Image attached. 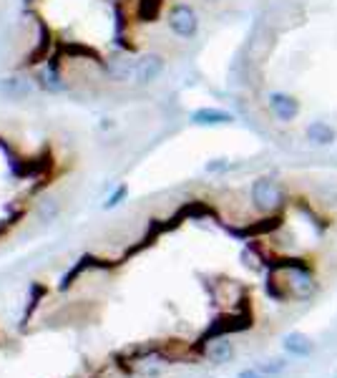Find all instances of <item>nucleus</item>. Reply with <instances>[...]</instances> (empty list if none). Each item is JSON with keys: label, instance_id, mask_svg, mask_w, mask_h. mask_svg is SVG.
Wrapping results in <instances>:
<instances>
[{"label": "nucleus", "instance_id": "obj_1", "mask_svg": "<svg viewBox=\"0 0 337 378\" xmlns=\"http://www.w3.org/2000/svg\"><path fill=\"white\" fill-rule=\"evenodd\" d=\"M252 202H254L259 212H274L284 202L282 187L274 180H270V177H259L252 184Z\"/></svg>", "mask_w": 337, "mask_h": 378}, {"label": "nucleus", "instance_id": "obj_2", "mask_svg": "<svg viewBox=\"0 0 337 378\" xmlns=\"http://www.w3.org/2000/svg\"><path fill=\"white\" fill-rule=\"evenodd\" d=\"M169 28H172L179 38H194L199 31L197 10H194L192 6H186V3L174 6L172 10H169Z\"/></svg>", "mask_w": 337, "mask_h": 378}, {"label": "nucleus", "instance_id": "obj_3", "mask_svg": "<svg viewBox=\"0 0 337 378\" xmlns=\"http://www.w3.org/2000/svg\"><path fill=\"white\" fill-rule=\"evenodd\" d=\"M270 109H272V113H274V116H277L279 121L290 124V121L297 119L299 101L295 99V96H290V93L274 91V93H270Z\"/></svg>", "mask_w": 337, "mask_h": 378}, {"label": "nucleus", "instance_id": "obj_4", "mask_svg": "<svg viewBox=\"0 0 337 378\" xmlns=\"http://www.w3.org/2000/svg\"><path fill=\"white\" fill-rule=\"evenodd\" d=\"M164 73V58L156 54H149L144 56V58L136 61V73H133V79H136V84L139 86H146V84H151V81H156Z\"/></svg>", "mask_w": 337, "mask_h": 378}, {"label": "nucleus", "instance_id": "obj_5", "mask_svg": "<svg viewBox=\"0 0 337 378\" xmlns=\"http://www.w3.org/2000/svg\"><path fill=\"white\" fill-rule=\"evenodd\" d=\"M0 93L13 101H23L33 93V84L23 76H8V79L0 81Z\"/></svg>", "mask_w": 337, "mask_h": 378}, {"label": "nucleus", "instance_id": "obj_6", "mask_svg": "<svg viewBox=\"0 0 337 378\" xmlns=\"http://www.w3.org/2000/svg\"><path fill=\"white\" fill-rule=\"evenodd\" d=\"M192 121L197 126H224L231 124L234 116L229 111H222V109H212V107H204V109H197L192 113Z\"/></svg>", "mask_w": 337, "mask_h": 378}, {"label": "nucleus", "instance_id": "obj_7", "mask_svg": "<svg viewBox=\"0 0 337 378\" xmlns=\"http://www.w3.org/2000/svg\"><path fill=\"white\" fill-rule=\"evenodd\" d=\"M282 345H284V351L292 353L295 359H307V356L315 351V343H312L304 333H287Z\"/></svg>", "mask_w": 337, "mask_h": 378}, {"label": "nucleus", "instance_id": "obj_8", "mask_svg": "<svg viewBox=\"0 0 337 378\" xmlns=\"http://www.w3.org/2000/svg\"><path fill=\"white\" fill-rule=\"evenodd\" d=\"M307 139L318 146H330V144H335L337 132L327 124V121H312V124L307 126Z\"/></svg>", "mask_w": 337, "mask_h": 378}, {"label": "nucleus", "instance_id": "obj_9", "mask_svg": "<svg viewBox=\"0 0 337 378\" xmlns=\"http://www.w3.org/2000/svg\"><path fill=\"white\" fill-rule=\"evenodd\" d=\"M206 359L212 361V363H229L234 359V345L227 338L212 340V343L206 345Z\"/></svg>", "mask_w": 337, "mask_h": 378}, {"label": "nucleus", "instance_id": "obj_10", "mask_svg": "<svg viewBox=\"0 0 337 378\" xmlns=\"http://www.w3.org/2000/svg\"><path fill=\"white\" fill-rule=\"evenodd\" d=\"M136 73V61L131 58H113L108 63V76L116 81H129V76Z\"/></svg>", "mask_w": 337, "mask_h": 378}, {"label": "nucleus", "instance_id": "obj_11", "mask_svg": "<svg viewBox=\"0 0 337 378\" xmlns=\"http://www.w3.org/2000/svg\"><path fill=\"white\" fill-rule=\"evenodd\" d=\"M43 84H46V86H51V88H56V91H58L60 88V81H58V76H56L54 71H43Z\"/></svg>", "mask_w": 337, "mask_h": 378}, {"label": "nucleus", "instance_id": "obj_12", "mask_svg": "<svg viewBox=\"0 0 337 378\" xmlns=\"http://www.w3.org/2000/svg\"><path fill=\"white\" fill-rule=\"evenodd\" d=\"M262 371L267 373V376H272V373H279L284 368V361H270V365H259Z\"/></svg>", "mask_w": 337, "mask_h": 378}, {"label": "nucleus", "instance_id": "obj_13", "mask_svg": "<svg viewBox=\"0 0 337 378\" xmlns=\"http://www.w3.org/2000/svg\"><path fill=\"white\" fill-rule=\"evenodd\" d=\"M239 378H270V376H267V373L257 365V368H247V371H242L239 373Z\"/></svg>", "mask_w": 337, "mask_h": 378}, {"label": "nucleus", "instance_id": "obj_14", "mask_svg": "<svg viewBox=\"0 0 337 378\" xmlns=\"http://www.w3.org/2000/svg\"><path fill=\"white\" fill-rule=\"evenodd\" d=\"M124 194H126V187H119V189H116V192H113V197H108L106 207H116V205H119V199L124 197Z\"/></svg>", "mask_w": 337, "mask_h": 378}]
</instances>
